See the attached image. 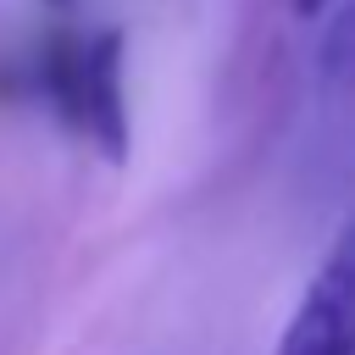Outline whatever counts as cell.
I'll return each mask as SVG.
<instances>
[{"label": "cell", "mask_w": 355, "mask_h": 355, "mask_svg": "<svg viewBox=\"0 0 355 355\" xmlns=\"http://www.w3.org/2000/svg\"><path fill=\"white\" fill-rule=\"evenodd\" d=\"M316 78H322V89H333V94H349V89H355V0L338 6L333 22H327L322 39H316Z\"/></svg>", "instance_id": "cell-3"}, {"label": "cell", "mask_w": 355, "mask_h": 355, "mask_svg": "<svg viewBox=\"0 0 355 355\" xmlns=\"http://www.w3.org/2000/svg\"><path fill=\"white\" fill-rule=\"evenodd\" d=\"M55 6H67V0H55Z\"/></svg>", "instance_id": "cell-5"}, {"label": "cell", "mask_w": 355, "mask_h": 355, "mask_svg": "<svg viewBox=\"0 0 355 355\" xmlns=\"http://www.w3.org/2000/svg\"><path fill=\"white\" fill-rule=\"evenodd\" d=\"M277 355H355V211L344 216L338 239L311 272L277 338Z\"/></svg>", "instance_id": "cell-2"}, {"label": "cell", "mask_w": 355, "mask_h": 355, "mask_svg": "<svg viewBox=\"0 0 355 355\" xmlns=\"http://www.w3.org/2000/svg\"><path fill=\"white\" fill-rule=\"evenodd\" d=\"M327 6H333V0H294V11H300V17H316V11H327Z\"/></svg>", "instance_id": "cell-4"}, {"label": "cell", "mask_w": 355, "mask_h": 355, "mask_svg": "<svg viewBox=\"0 0 355 355\" xmlns=\"http://www.w3.org/2000/svg\"><path fill=\"white\" fill-rule=\"evenodd\" d=\"M39 94L55 116L89 139L111 166L128 161V94H122V28L50 33L39 50Z\"/></svg>", "instance_id": "cell-1"}]
</instances>
